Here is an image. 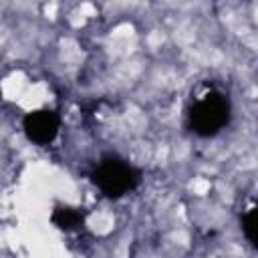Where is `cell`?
<instances>
[{
	"mask_svg": "<svg viewBox=\"0 0 258 258\" xmlns=\"http://www.w3.org/2000/svg\"><path fill=\"white\" fill-rule=\"evenodd\" d=\"M230 101L218 91L206 93L189 111V127L200 137H214L230 121Z\"/></svg>",
	"mask_w": 258,
	"mask_h": 258,
	"instance_id": "6da1fadb",
	"label": "cell"
},
{
	"mask_svg": "<svg viewBox=\"0 0 258 258\" xmlns=\"http://www.w3.org/2000/svg\"><path fill=\"white\" fill-rule=\"evenodd\" d=\"M91 179L107 198L117 200L129 191H133L139 185L141 175L133 165L125 163L123 159L105 157L91 173Z\"/></svg>",
	"mask_w": 258,
	"mask_h": 258,
	"instance_id": "7a4b0ae2",
	"label": "cell"
},
{
	"mask_svg": "<svg viewBox=\"0 0 258 258\" xmlns=\"http://www.w3.org/2000/svg\"><path fill=\"white\" fill-rule=\"evenodd\" d=\"M58 125H60L58 115L54 111H48V109L32 111L22 121V127H24L26 137L32 143H36V145H48L56 137Z\"/></svg>",
	"mask_w": 258,
	"mask_h": 258,
	"instance_id": "3957f363",
	"label": "cell"
},
{
	"mask_svg": "<svg viewBox=\"0 0 258 258\" xmlns=\"http://www.w3.org/2000/svg\"><path fill=\"white\" fill-rule=\"evenodd\" d=\"M83 220L85 216L77 208H71V206H56L50 214V222L60 230H75L83 224Z\"/></svg>",
	"mask_w": 258,
	"mask_h": 258,
	"instance_id": "277c9868",
	"label": "cell"
},
{
	"mask_svg": "<svg viewBox=\"0 0 258 258\" xmlns=\"http://www.w3.org/2000/svg\"><path fill=\"white\" fill-rule=\"evenodd\" d=\"M242 230H244V234H246V238H248V242L252 244V246H256L258 242V238H256V208H250L244 216H242Z\"/></svg>",
	"mask_w": 258,
	"mask_h": 258,
	"instance_id": "5b68a950",
	"label": "cell"
}]
</instances>
